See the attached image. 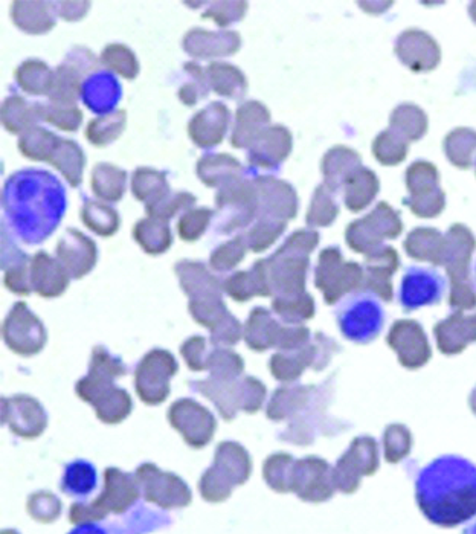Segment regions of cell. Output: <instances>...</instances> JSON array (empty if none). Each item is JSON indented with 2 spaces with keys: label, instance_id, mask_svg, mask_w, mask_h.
I'll return each mask as SVG.
<instances>
[{
  "label": "cell",
  "instance_id": "4fadbf2b",
  "mask_svg": "<svg viewBox=\"0 0 476 534\" xmlns=\"http://www.w3.org/2000/svg\"><path fill=\"white\" fill-rule=\"evenodd\" d=\"M168 420L177 432H181L185 443L194 449L205 448L216 434L214 415L191 399L174 402L168 411Z\"/></svg>",
  "mask_w": 476,
  "mask_h": 534
},
{
  "label": "cell",
  "instance_id": "52a82bcc",
  "mask_svg": "<svg viewBox=\"0 0 476 534\" xmlns=\"http://www.w3.org/2000/svg\"><path fill=\"white\" fill-rule=\"evenodd\" d=\"M135 478L142 498L161 509H184L191 504L193 495L187 483L174 473L159 469L156 464H142L136 469Z\"/></svg>",
  "mask_w": 476,
  "mask_h": 534
},
{
  "label": "cell",
  "instance_id": "6da1fadb",
  "mask_svg": "<svg viewBox=\"0 0 476 534\" xmlns=\"http://www.w3.org/2000/svg\"><path fill=\"white\" fill-rule=\"evenodd\" d=\"M2 208L17 237L26 245H39L65 216V187L49 171L25 168L5 182Z\"/></svg>",
  "mask_w": 476,
  "mask_h": 534
},
{
  "label": "cell",
  "instance_id": "836d02e7",
  "mask_svg": "<svg viewBox=\"0 0 476 534\" xmlns=\"http://www.w3.org/2000/svg\"><path fill=\"white\" fill-rule=\"evenodd\" d=\"M167 174L155 168H136L132 176V193L145 206L158 202L170 193Z\"/></svg>",
  "mask_w": 476,
  "mask_h": 534
},
{
  "label": "cell",
  "instance_id": "7c38bea8",
  "mask_svg": "<svg viewBox=\"0 0 476 534\" xmlns=\"http://www.w3.org/2000/svg\"><path fill=\"white\" fill-rule=\"evenodd\" d=\"M129 368L124 364L123 359L113 356L106 347L98 345L92 351L91 364H89V373L78 380L75 385L77 396L84 402L94 405L104 393L112 390L115 385V379L126 376Z\"/></svg>",
  "mask_w": 476,
  "mask_h": 534
},
{
  "label": "cell",
  "instance_id": "ffe728a7",
  "mask_svg": "<svg viewBox=\"0 0 476 534\" xmlns=\"http://www.w3.org/2000/svg\"><path fill=\"white\" fill-rule=\"evenodd\" d=\"M292 148L290 132L281 126L267 127L248 150V161L252 167L278 168L289 156Z\"/></svg>",
  "mask_w": 476,
  "mask_h": 534
},
{
  "label": "cell",
  "instance_id": "e7e4bbea",
  "mask_svg": "<svg viewBox=\"0 0 476 534\" xmlns=\"http://www.w3.org/2000/svg\"><path fill=\"white\" fill-rule=\"evenodd\" d=\"M463 534H476V521L464 530Z\"/></svg>",
  "mask_w": 476,
  "mask_h": 534
},
{
  "label": "cell",
  "instance_id": "f35d334b",
  "mask_svg": "<svg viewBox=\"0 0 476 534\" xmlns=\"http://www.w3.org/2000/svg\"><path fill=\"white\" fill-rule=\"evenodd\" d=\"M81 220L87 228L101 237H110L119 228V214L115 208L97 200H84Z\"/></svg>",
  "mask_w": 476,
  "mask_h": 534
},
{
  "label": "cell",
  "instance_id": "7bdbcfd3",
  "mask_svg": "<svg viewBox=\"0 0 476 534\" xmlns=\"http://www.w3.org/2000/svg\"><path fill=\"white\" fill-rule=\"evenodd\" d=\"M284 229H286V222L283 220L258 216L251 228L243 235L252 252H263L283 234Z\"/></svg>",
  "mask_w": 476,
  "mask_h": 534
},
{
  "label": "cell",
  "instance_id": "277c9868",
  "mask_svg": "<svg viewBox=\"0 0 476 534\" xmlns=\"http://www.w3.org/2000/svg\"><path fill=\"white\" fill-rule=\"evenodd\" d=\"M251 472V457L242 444L223 441L217 446L213 466L200 478V495L208 502L226 501L235 486H242L249 480Z\"/></svg>",
  "mask_w": 476,
  "mask_h": 534
},
{
  "label": "cell",
  "instance_id": "2e32d148",
  "mask_svg": "<svg viewBox=\"0 0 476 534\" xmlns=\"http://www.w3.org/2000/svg\"><path fill=\"white\" fill-rule=\"evenodd\" d=\"M57 258L74 280L86 277L97 264L98 251L94 240L71 228L57 245Z\"/></svg>",
  "mask_w": 476,
  "mask_h": 534
},
{
  "label": "cell",
  "instance_id": "03108f58",
  "mask_svg": "<svg viewBox=\"0 0 476 534\" xmlns=\"http://www.w3.org/2000/svg\"><path fill=\"white\" fill-rule=\"evenodd\" d=\"M2 534H19V533H17V531H14V530H5V531H2Z\"/></svg>",
  "mask_w": 476,
  "mask_h": 534
},
{
  "label": "cell",
  "instance_id": "7a4b0ae2",
  "mask_svg": "<svg viewBox=\"0 0 476 534\" xmlns=\"http://www.w3.org/2000/svg\"><path fill=\"white\" fill-rule=\"evenodd\" d=\"M415 499L425 518L454 528L476 516V466L458 455H443L420 470Z\"/></svg>",
  "mask_w": 476,
  "mask_h": 534
},
{
  "label": "cell",
  "instance_id": "f6af8a7d",
  "mask_svg": "<svg viewBox=\"0 0 476 534\" xmlns=\"http://www.w3.org/2000/svg\"><path fill=\"white\" fill-rule=\"evenodd\" d=\"M42 118L45 123L63 130V132H77L83 121V112L77 104H62L48 101L42 104Z\"/></svg>",
  "mask_w": 476,
  "mask_h": 534
},
{
  "label": "cell",
  "instance_id": "ee69618b",
  "mask_svg": "<svg viewBox=\"0 0 476 534\" xmlns=\"http://www.w3.org/2000/svg\"><path fill=\"white\" fill-rule=\"evenodd\" d=\"M101 65L106 66L109 71L116 72L127 80L138 77L139 63L136 55L127 46L112 43L106 46L101 52Z\"/></svg>",
  "mask_w": 476,
  "mask_h": 534
},
{
  "label": "cell",
  "instance_id": "cb8c5ba5",
  "mask_svg": "<svg viewBox=\"0 0 476 534\" xmlns=\"http://www.w3.org/2000/svg\"><path fill=\"white\" fill-rule=\"evenodd\" d=\"M271 113L258 101H246L238 107L232 127L231 144L234 148H251L258 136L269 127Z\"/></svg>",
  "mask_w": 476,
  "mask_h": 534
},
{
  "label": "cell",
  "instance_id": "d6986e66",
  "mask_svg": "<svg viewBox=\"0 0 476 534\" xmlns=\"http://www.w3.org/2000/svg\"><path fill=\"white\" fill-rule=\"evenodd\" d=\"M231 112L223 103H211L197 112L188 124V135L199 148L219 145L228 132Z\"/></svg>",
  "mask_w": 476,
  "mask_h": 534
},
{
  "label": "cell",
  "instance_id": "8992f818",
  "mask_svg": "<svg viewBox=\"0 0 476 534\" xmlns=\"http://www.w3.org/2000/svg\"><path fill=\"white\" fill-rule=\"evenodd\" d=\"M255 177L243 174L237 181L217 191V214L214 231L219 235H231L255 222L258 216Z\"/></svg>",
  "mask_w": 476,
  "mask_h": 534
},
{
  "label": "cell",
  "instance_id": "c3c4849f",
  "mask_svg": "<svg viewBox=\"0 0 476 534\" xmlns=\"http://www.w3.org/2000/svg\"><path fill=\"white\" fill-rule=\"evenodd\" d=\"M248 249L245 235H237L231 242L223 243L214 249L210 258L211 269L216 272L232 271L237 264L242 263Z\"/></svg>",
  "mask_w": 476,
  "mask_h": 534
},
{
  "label": "cell",
  "instance_id": "816d5d0a",
  "mask_svg": "<svg viewBox=\"0 0 476 534\" xmlns=\"http://www.w3.org/2000/svg\"><path fill=\"white\" fill-rule=\"evenodd\" d=\"M223 292L228 293L232 300L245 303L254 296H261L260 281H258L254 269L235 272L223 281Z\"/></svg>",
  "mask_w": 476,
  "mask_h": 534
},
{
  "label": "cell",
  "instance_id": "f5cc1de1",
  "mask_svg": "<svg viewBox=\"0 0 476 534\" xmlns=\"http://www.w3.org/2000/svg\"><path fill=\"white\" fill-rule=\"evenodd\" d=\"M214 216L216 214L210 208H193L177 222V234L184 242H196L205 234Z\"/></svg>",
  "mask_w": 476,
  "mask_h": 534
},
{
  "label": "cell",
  "instance_id": "484cf974",
  "mask_svg": "<svg viewBox=\"0 0 476 534\" xmlns=\"http://www.w3.org/2000/svg\"><path fill=\"white\" fill-rule=\"evenodd\" d=\"M55 14L54 2L19 0L11 4L14 25L33 36L49 33L55 26Z\"/></svg>",
  "mask_w": 476,
  "mask_h": 534
},
{
  "label": "cell",
  "instance_id": "f1b7e54d",
  "mask_svg": "<svg viewBox=\"0 0 476 534\" xmlns=\"http://www.w3.org/2000/svg\"><path fill=\"white\" fill-rule=\"evenodd\" d=\"M210 87L220 97L229 100H243L248 92V80L245 74L229 63L214 62L205 69Z\"/></svg>",
  "mask_w": 476,
  "mask_h": 534
},
{
  "label": "cell",
  "instance_id": "83f0119b",
  "mask_svg": "<svg viewBox=\"0 0 476 534\" xmlns=\"http://www.w3.org/2000/svg\"><path fill=\"white\" fill-rule=\"evenodd\" d=\"M2 126L13 133L23 135L29 129L37 127L42 118V103H31L20 95H11L2 104Z\"/></svg>",
  "mask_w": 476,
  "mask_h": 534
},
{
  "label": "cell",
  "instance_id": "6f0895ef",
  "mask_svg": "<svg viewBox=\"0 0 476 534\" xmlns=\"http://www.w3.org/2000/svg\"><path fill=\"white\" fill-rule=\"evenodd\" d=\"M245 335V329L234 315L228 313L219 324L211 330V344L214 347H231L237 344L242 336Z\"/></svg>",
  "mask_w": 476,
  "mask_h": 534
},
{
  "label": "cell",
  "instance_id": "d4e9b609",
  "mask_svg": "<svg viewBox=\"0 0 476 534\" xmlns=\"http://www.w3.org/2000/svg\"><path fill=\"white\" fill-rule=\"evenodd\" d=\"M179 283L185 295L191 300H202L208 296H219L223 292L220 281L208 267L200 261L182 260L174 266Z\"/></svg>",
  "mask_w": 476,
  "mask_h": 534
},
{
  "label": "cell",
  "instance_id": "d6a6232c",
  "mask_svg": "<svg viewBox=\"0 0 476 534\" xmlns=\"http://www.w3.org/2000/svg\"><path fill=\"white\" fill-rule=\"evenodd\" d=\"M95 196L106 202H118L123 199L127 187V173L112 164L95 165L91 179Z\"/></svg>",
  "mask_w": 476,
  "mask_h": 534
},
{
  "label": "cell",
  "instance_id": "91938a15",
  "mask_svg": "<svg viewBox=\"0 0 476 534\" xmlns=\"http://www.w3.org/2000/svg\"><path fill=\"white\" fill-rule=\"evenodd\" d=\"M272 307L278 315L283 316L284 319H289V321L309 318L313 313V301H310V298H306L304 301H292L287 300L284 296H278Z\"/></svg>",
  "mask_w": 476,
  "mask_h": 534
},
{
  "label": "cell",
  "instance_id": "603a6c76",
  "mask_svg": "<svg viewBox=\"0 0 476 534\" xmlns=\"http://www.w3.org/2000/svg\"><path fill=\"white\" fill-rule=\"evenodd\" d=\"M121 86L115 75L97 71L81 84V100L94 113L109 115L121 100Z\"/></svg>",
  "mask_w": 476,
  "mask_h": 534
},
{
  "label": "cell",
  "instance_id": "b9f144b4",
  "mask_svg": "<svg viewBox=\"0 0 476 534\" xmlns=\"http://www.w3.org/2000/svg\"><path fill=\"white\" fill-rule=\"evenodd\" d=\"M184 74L185 80L182 81L177 97L185 106L193 107L210 94V81L206 77V72L194 62L185 63Z\"/></svg>",
  "mask_w": 476,
  "mask_h": 534
},
{
  "label": "cell",
  "instance_id": "9f6ffc18",
  "mask_svg": "<svg viewBox=\"0 0 476 534\" xmlns=\"http://www.w3.org/2000/svg\"><path fill=\"white\" fill-rule=\"evenodd\" d=\"M202 14L203 19H213L220 28L232 25L245 17L248 2H211Z\"/></svg>",
  "mask_w": 476,
  "mask_h": 534
},
{
  "label": "cell",
  "instance_id": "44dd1931",
  "mask_svg": "<svg viewBox=\"0 0 476 534\" xmlns=\"http://www.w3.org/2000/svg\"><path fill=\"white\" fill-rule=\"evenodd\" d=\"M31 261L33 258L17 248L7 229L2 231V269H4V283L8 289L17 295H29L33 292L31 284Z\"/></svg>",
  "mask_w": 476,
  "mask_h": 534
},
{
  "label": "cell",
  "instance_id": "ac0fdd59",
  "mask_svg": "<svg viewBox=\"0 0 476 534\" xmlns=\"http://www.w3.org/2000/svg\"><path fill=\"white\" fill-rule=\"evenodd\" d=\"M188 387L210 399L225 420L234 419L243 409V379L240 377L219 379L210 376L205 380H194L188 383Z\"/></svg>",
  "mask_w": 476,
  "mask_h": 534
},
{
  "label": "cell",
  "instance_id": "30bf717a",
  "mask_svg": "<svg viewBox=\"0 0 476 534\" xmlns=\"http://www.w3.org/2000/svg\"><path fill=\"white\" fill-rule=\"evenodd\" d=\"M98 68L94 52L83 46H75L66 54L62 65L55 69L49 101L62 104H77L81 95V84L92 71Z\"/></svg>",
  "mask_w": 476,
  "mask_h": 534
},
{
  "label": "cell",
  "instance_id": "3957f363",
  "mask_svg": "<svg viewBox=\"0 0 476 534\" xmlns=\"http://www.w3.org/2000/svg\"><path fill=\"white\" fill-rule=\"evenodd\" d=\"M141 498L135 475L109 467L104 472V489L92 502H75L69 510V521L75 525L92 524L107 518L109 513L124 515Z\"/></svg>",
  "mask_w": 476,
  "mask_h": 534
},
{
  "label": "cell",
  "instance_id": "9a60e30c",
  "mask_svg": "<svg viewBox=\"0 0 476 534\" xmlns=\"http://www.w3.org/2000/svg\"><path fill=\"white\" fill-rule=\"evenodd\" d=\"M255 188H257L258 216L271 217L283 222L295 217L298 200L295 190L287 182L272 176L255 177Z\"/></svg>",
  "mask_w": 476,
  "mask_h": 534
},
{
  "label": "cell",
  "instance_id": "681fc988",
  "mask_svg": "<svg viewBox=\"0 0 476 534\" xmlns=\"http://www.w3.org/2000/svg\"><path fill=\"white\" fill-rule=\"evenodd\" d=\"M188 310L197 324L210 330H213L229 313L225 303H223L222 295L208 296L202 300H191L188 304Z\"/></svg>",
  "mask_w": 476,
  "mask_h": 534
},
{
  "label": "cell",
  "instance_id": "8d00e7d4",
  "mask_svg": "<svg viewBox=\"0 0 476 534\" xmlns=\"http://www.w3.org/2000/svg\"><path fill=\"white\" fill-rule=\"evenodd\" d=\"M357 164V155L344 147L333 148L322 161V174L330 190L335 191L342 184H347L353 177V168Z\"/></svg>",
  "mask_w": 476,
  "mask_h": 534
},
{
  "label": "cell",
  "instance_id": "7dc6e473",
  "mask_svg": "<svg viewBox=\"0 0 476 534\" xmlns=\"http://www.w3.org/2000/svg\"><path fill=\"white\" fill-rule=\"evenodd\" d=\"M206 370L210 371L211 377L237 379L245 370V362L237 353L228 348L214 347L206 361Z\"/></svg>",
  "mask_w": 476,
  "mask_h": 534
},
{
  "label": "cell",
  "instance_id": "11a10c76",
  "mask_svg": "<svg viewBox=\"0 0 476 534\" xmlns=\"http://www.w3.org/2000/svg\"><path fill=\"white\" fill-rule=\"evenodd\" d=\"M347 185L345 203H347L351 211H359L365 208L361 193H367L368 196L374 197V193L377 191L376 177L370 171L353 174V177L347 182Z\"/></svg>",
  "mask_w": 476,
  "mask_h": 534
},
{
  "label": "cell",
  "instance_id": "74e56055",
  "mask_svg": "<svg viewBox=\"0 0 476 534\" xmlns=\"http://www.w3.org/2000/svg\"><path fill=\"white\" fill-rule=\"evenodd\" d=\"M126 123V110H115L109 115L95 118V120L87 124V141L94 144L95 147H106L110 142L116 141L121 136V133L126 129Z\"/></svg>",
  "mask_w": 476,
  "mask_h": 534
},
{
  "label": "cell",
  "instance_id": "ab89813d",
  "mask_svg": "<svg viewBox=\"0 0 476 534\" xmlns=\"http://www.w3.org/2000/svg\"><path fill=\"white\" fill-rule=\"evenodd\" d=\"M58 141H60V136L37 126L20 135L17 145H19L20 153L25 158L31 159V161L49 162Z\"/></svg>",
  "mask_w": 476,
  "mask_h": 534
},
{
  "label": "cell",
  "instance_id": "f907efd6",
  "mask_svg": "<svg viewBox=\"0 0 476 534\" xmlns=\"http://www.w3.org/2000/svg\"><path fill=\"white\" fill-rule=\"evenodd\" d=\"M338 202L333 199L332 190L327 185H321L316 190L307 213V223L312 226H327L338 216Z\"/></svg>",
  "mask_w": 476,
  "mask_h": 534
},
{
  "label": "cell",
  "instance_id": "db71d44e",
  "mask_svg": "<svg viewBox=\"0 0 476 534\" xmlns=\"http://www.w3.org/2000/svg\"><path fill=\"white\" fill-rule=\"evenodd\" d=\"M28 513L36 521L49 524L62 515V501L51 492H37L28 498Z\"/></svg>",
  "mask_w": 476,
  "mask_h": 534
},
{
  "label": "cell",
  "instance_id": "6125c7cd",
  "mask_svg": "<svg viewBox=\"0 0 476 534\" xmlns=\"http://www.w3.org/2000/svg\"><path fill=\"white\" fill-rule=\"evenodd\" d=\"M89 7V2H54L55 13L68 22L83 19Z\"/></svg>",
  "mask_w": 476,
  "mask_h": 534
},
{
  "label": "cell",
  "instance_id": "ba28073f",
  "mask_svg": "<svg viewBox=\"0 0 476 534\" xmlns=\"http://www.w3.org/2000/svg\"><path fill=\"white\" fill-rule=\"evenodd\" d=\"M179 370L173 354L167 350L148 351L135 370V387L139 399L147 405H159L170 394V380Z\"/></svg>",
  "mask_w": 476,
  "mask_h": 534
},
{
  "label": "cell",
  "instance_id": "be15d7a7",
  "mask_svg": "<svg viewBox=\"0 0 476 534\" xmlns=\"http://www.w3.org/2000/svg\"><path fill=\"white\" fill-rule=\"evenodd\" d=\"M69 534H126L123 528L116 524H81L69 531Z\"/></svg>",
  "mask_w": 476,
  "mask_h": 534
},
{
  "label": "cell",
  "instance_id": "e575fe53",
  "mask_svg": "<svg viewBox=\"0 0 476 534\" xmlns=\"http://www.w3.org/2000/svg\"><path fill=\"white\" fill-rule=\"evenodd\" d=\"M20 89L29 95H49L54 84L55 71L40 60H26L16 69Z\"/></svg>",
  "mask_w": 476,
  "mask_h": 534
},
{
  "label": "cell",
  "instance_id": "4316f807",
  "mask_svg": "<svg viewBox=\"0 0 476 534\" xmlns=\"http://www.w3.org/2000/svg\"><path fill=\"white\" fill-rule=\"evenodd\" d=\"M197 176L211 188H222L237 181L245 174V168L231 155H205L197 162Z\"/></svg>",
  "mask_w": 476,
  "mask_h": 534
},
{
  "label": "cell",
  "instance_id": "680465c9",
  "mask_svg": "<svg viewBox=\"0 0 476 534\" xmlns=\"http://www.w3.org/2000/svg\"><path fill=\"white\" fill-rule=\"evenodd\" d=\"M210 353V345L202 336H193V338L187 339L181 347V354L188 367L193 371L206 370V361H208Z\"/></svg>",
  "mask_w": 476,
  "mask_h": 534
},
{
  "label": "cell",
  "instance_id": "60d3db41",
  "mask_svg": "<svg viewBox=\"0 0 476 534\" xmlns=\"http://www.w3.org/2000/svg\"><path fill=\"white\" fill-rule=\"evenodd\" d=\"M92 406L97 411L98 419L101 422L107 423V425H116V423L126 420L132 412V397L123 388L113 387Z\"/></svg>",
  "mask_w": 476,
  "mask_h": 534
},
{
  "label": "cell",
  "instance_id": "94428289",
  "mask_svg": "<svg viewBox=\"0 0 476 534\" xmlns=\"http://www.w3.org/2000/svg\"><path fill=\"white\" fill-rule=\"evenodd\" d=\"M266 396V388L255 377H243V409L248 414H254L260 409Z\"/></svg>",
  "mask_w": 476,
  "mask_h": 534
},
{
  "label": "cell",
  "instance_id": "5b68a950",
  "mask_svg": "<svg viewBox=\"0 0 476 534\" xmlns=\"http://www.w3.org/2000/svg\"><path fill=\"white\" fill-rule=\"evenodd\" d=\"M336 321L344 338L356 344H368L379 338L385 327L382 303L373 292L350 293L336 307Z\"/></svg>",
  "mask_w": 476,
  "mask_h": 534
},
{
  "label": "cell",
  "instance_id": "f546056e",
  "mask_svg": "<svg viewBox=\"0 0 476 534\" xmlns=\"http://www.w3.org/2000/svg\"><path fill=\"white\" fill-rule=\"evenodd\" d=\"M280 327L272 319L271 313L263 307L252 310L245 324V341L249 348L255 351H264L272 345L278 344Z\"/></svg>",
  "mask_w": 476,
  "mask_h": 534
},
{
  "label": "cell",
  "instance_id": "e0dca14e",
  "mask_svg": "<svg viewBox=\"0 0 476 534\" xmlns=\"http://www.w3.org/2000/svg\"><path fill=\"white\" fill-rule=\"evenodd\" d=\"M242 46V37L235 31H219L211 33L202 28L188 31L184 37V51L194 58L210 60V58L229 57Z\"/></svg>",
  "mask_w": 476,
  "mask_h": 534
},
{
  "label": "cell",
  "instance_id": "8fae6325",
  "mask_svg": "<svg viewBox=\"0 0 476 534\" xmlns=\"http://www.w3.org/2000/svg\"><path fill=\"white\" fill-rule=\"evenodd\" d=\"M5 344L20 356H34L46 344L43 322L28 309L25 303H16L2 325Z\"/></svg>",
  "mask_w": 476,
  "mask_h": 534
},
{
  "label": "cell",
  "instance_id": "1f68e13d",
  "mask_svg": "<svg viewBox=\"0 0 476 534\" xmlns=\"http://www.w3.org/2000/svg\"><path fill=\"white\" fill-rule=\"evenodd\" d=\"M133 239L150 255L164 254L173 243V235H171L168 222L152 219V217L136 223L133 228Z\"/></svg>",
  "mask_w": 476,
  "mask_h": 534
},
{
  "label": "cell",
  "instance_id": "003e7915",
  "mask_svg": "<svg viewBox=\"0 0 476 534\" xmlns=\"http://www.w3.org/2000/svg\"><path fill=\"white\" fill-rule=\"evenodd\" d=\"M473 281H475V289H476V263H475V272H473Z\"/></svg>",
  "mask_w": 476,
  "mask_h": 534
},
{
  "label": "cell",
  "instance_id": "5bb4252c",
  "mask_svg": "<svg viewBox=\"0 0 476 534\" xmlns=\"http://www.w3.org/2000/svg\"><path fill=\"white\" fill-rule=\"evenodd\" d=\"M2 422L22 438H37L48 426V414L34 397L19 396L2 399Z\"/></svg>",
  "mask_w": 476,
  "mask_h": 534
},
{
  "label": "cell",
  "instance_id": "d590c367",
  "mask_svg": "<svg viewBox=\"0 0 476 534\" xmlns=\"http://www.w3.org/2000/svg\"><path fill=\"white\" fill-rule=\"evenodd\" d=\"M98 475L94 464L86 460L72 461L63 473L62 490L74 498H86L97 489Z\"/></svg>",
  "mask_w": 476,
  "mask_h": 534
},
{
  "label": "cell",
  "instance_id": "bcb514c9",
  "mask_svg": "<svg viewBox=\"0 0 476 534\" xmlns=\"http://www.w3.org/2000/svg\"><path fill=\"white\" fill-rule=\"evenodd\" d=\"M196 202L197 199L193 194L185 193V191H181V193L170 191L167 196L162 197L158 202L145 206V211L152 219L168 222L177 214L184 213V211L188 213V211L193 210Z\"/></svg>",
  "mask_w": 476,
  "mask_h": 534
},
{
  "label": "cell",
  "instance_id": "7402d4cb",
  "mask_svg": "<svg viewBox=\"0 0 476 534\" xmlns=\"http://www.w3.org/2000/svg\"><path fill=\"white\" fill-rule=\"evenodd\" d=\"M69 274L58 258L48 252H37L31 261V284L33 292L43 298H55L65 293L69 286Z\"/></svg>",
  "mask_w": 476,
  "mask_h": 534
},
{
  "label": "cell",
  "instance_id": "4dcf8cb0",
  "mask_svg": "<svg viewBox=\"0 0 476 534\" xmlns=\"http://www.w3.org/2000/svg\"><path fill=\"white\" fill-rule=\"evenodd\" d=\"M49 164L57 168L65 176L69 185L75 188L81 184V179H83L86 156H84L83 148L77 142L60 138L51 159H49Z\"/></svg>",
  "mask_w": 476,
  "mask_h": 534
},
{
  "label": "cell",
  "instance_id": "9c48e42d",
  "mask_svg": "<svg viewBox=\"0 0 476 534\" xmlns=\"http://www.w3.org/2000/svg\"><path fill=\"white\" fill-rule=\"evenodd\" d=\"M448 281L434 267L409 266L403 274L397 300L405 312H414L443 301Z\"/></svg>",
  "mask_w": 476,
  "mask_h": 534
}]
</instances>
